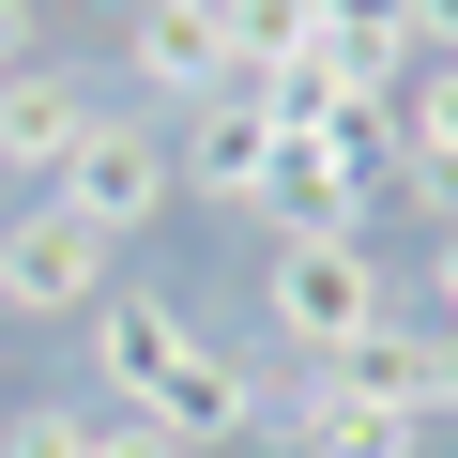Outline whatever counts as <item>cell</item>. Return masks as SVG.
Instances as JSON below:
<instances>
[{
    "label": "cell",
    "mask_w": 458,
    "mask_h": 458,
    "mask_svg": "<svg viewBox=\"0 0 458 458\" xmlns=\"http://www.w3.org/2000/svg\"><path fill=\"white\" fill-rule=\"evenodd\" d=\"M92 107H107L92 77H62V62H16V77H0V168H31V183H47V168L92 138Z\"/></svg>",
    "instance_id": "ba28073f"
},
{
    "label": "cell",
    "mask_w": 458,
    "mask_h": 458,
    "mask_svg": "<svg viewBox=\"0 0 458 458\" xmlns=\"http://www.w3.org/2000/svg\"><path fill=\"white\" fill-rule=\"evenodd\" d=\"M276 229H321V245H336V229H382V183H367L336 138H291V153H276Z\"/></svg>",
    "instance_id": "9c48e42d"
},
{
    "label": "cell",
    "mask_w": 458,
    "mask_h": 458,
    "mask_svg": "<svg viewBox=\"0 0 458 458\" xmlns=\"http://www.w3.org/2000/svg\"><path fill=\"white\" fill-rule=\"evenodd\" d=\"M428 306H443V336H458V229H428Z\"/></svg>",
    "instance_id": "9a60e30c"
},
{
    "label": "cell",
    "mask_w": 458,
    "mask_h": 458,
    "mask_svg": "<svg viewBox=\"0 0 458 458\" xmlns=\"http://www.w3.org/2000/svg\"><path fill=\"white\" fill-rule=\"evenodd\" d=\"M229 16V92H276L291 62H321V0H214Z\"/></svg>",
    "instance_id": "8fae6325"
},
{
    "label": "cell",
    "mask_w": 458,
    "mask_h": 458,
    "mask_svg": "<svg viewBox=\"0 0 458 458\" xmlns=\"http://www.w3.org/2000/svg\"><path fill=\"white\" fill-rule=\"evenodd\" d=\"M397 123H412V153H443V168H458V62H428V77L397 92Z\"/></svg>",
    "instance_id": "4fadbf2b"
},
{
    "label": "cell",
    "mask_w": 458,
    "mask_h": 458,
    "mask_svg": "<svg viewBox=\"0 0 458 458\" xmlns=\"http://www.w3.org/2000/svg\"><path fill=\"white\" fill-rule=\"evenodd\" d=\"M276 153H291V123H276L260 92H214V107L168 123V168H183V199H214V214H276Z\"/></svg>",
    "instance_id": "277c9868"
},
{
    "label": "cell",
    "mask_w": 458,
    "mask_h": 458,
    "mask_svg": "<svg viewBox=\"0 0 458 458\" xmlns=\"http://www.w3.org/2000/svg\"><path fill=\"white\" fill-rule=\"evenodd\" d=\"M260 321L291 367H336L367 336H397V291H382V229H276V276H260Z\"/></svg>",
    "instance_id": "6da1fadb"
},
{
    "label": "cell",
    "mask_w": 458,
    "mask_h": 458,
    "mask_svg": "<svg viewBox=\"0 0 458 458\" xmlns=\"http://www.w3.org/2000/svg\"><path fill=\"white\" fill-rule=\"evenodd\" d=\"M183 367H199V321L168 291H107L92 306V412H153Z\"/></svg>",
    "instance_id": "5b68a950"
},
{
    "label": "cell",
    "mask_w": 458,
    "mask_h": 458,
    "mask_svg": "<svg viewBox=\"0 0 458 458\" xmlns=\"http://www.w3.org/2000/svg\"><path fill=\"white\" fill-rule=\"evenodd\" d=\"M123 77L153 92V123L168 107H214L229 92V16H214V0H138V16H123Z\"/></svg>",
    "instance_id": "8992f818"
},
{
    "label": "cell",
    "mask_w": 458,
    "mask_h": 458,
    "mask_svg": "<svg viewBox=\"0 0 458 458\" xmlns=\"http://www.w3.org/2000/svg\"><path fill=\"white\" fill-rule=\"evenodd\" d=\"M92 397H16V412H0V458H92Z\"/></svg>",
    "instance_id": "7c38bea8"
},
{
    "label": "cell",
    "mask_w": 458,
    "mask_h": 458,
    "mask_svg": "<svg viewBox=\"0 0 458 458\" xmlns=\"http://www.w3.org/2000/svg\"><path fill=\"white\" fill-rule=\"evenodd\" d=\"M92 458H183V443H168L153 412H107V428H92Z\"/></svg>",
    "instance_id": "5bb4252c"
},
{
    "label": "cell",
    "mask_w": 458,
    "mask_h": 458,
    "mask_svg": "<svg viewBox=\"0 0 458 458\" xmlns=\"http://www.w3.org/2000/svg\"><path fill=\"white\" fill-rule=\"evenodd\" d=\"M276 382H291V367H245V352H214V336H199V367L153 397V428H168L183 458H214V443H260V428H276Z\"/></svg>",
    "instance_id": "52a82bcc"
},
{
    "label": "cell",
    "mask_w": 458,
    "mask_h": 458,
    "mask_svg": "<svg viewBox=\"0 0 458 458\" xmlns=\"http://www.w3.org/2000/svg\"><path fill=\"white\" fill-rule=\"evenodd\" d=\"M321 47L352 92H412L428 77V31H412V0H321Z\"/></svg>",
    "instance_id": "30bf717a"
},
{
    "label": "cell",
    "mask_w": 458,
    "mask_h": 458,
    "mask_svg": "<svg viewBox=\"0 0 458 458\" xmlns=\"http://www.w3.org/2000/svg\"><path fill=\"white\" fill-rule=\"evenodd\" d=\"M107 260L123 245H92L62 199H16V214H0V321H92L107 306Z\"/></svg>",
    "instance_id": "3957f363"
},
{
    "label": "cell",
    "mask_w": 458,
    "mask_h": 458,
    "mask_svg": "<svg viewBox=\"0 0 458 458\" xmlns=\"http://www.w3.org/2000/svg\"><path fill=\"white\" fill-rule=\"evenodd\" d=\"M47 199L92 229V245H138V229L183 199V168H168V123H153V107H92V138L47 168Z\"/></svg>",
    "instance_id": "7a4b0ae2"
},
{
    "label": "cell",
    "mask_w": 458,
    "mask_h": 458,
    "mask_svg": "<svg viewBox=\"0 0 458 458\" xmlns=\"http://www.w3.org/2000/svg\"><path fill=\"white\" fill-rule=\"evenodd\" d=\"M0 77H16V0H0Z\"/></svg>",
    "instance_id": "2e32d148"
}]
</instances>
